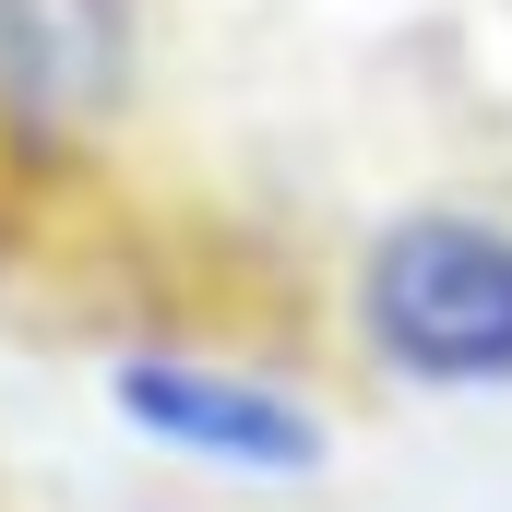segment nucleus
<instances>
[{
    "mask_svg": "<svg viewBox=\"0 0 512 512\" xmlns=\"http://www.w3.org/2000/svg\"><path fill=\"white\" fill-rule=\"evenodd\" d=\"M358 334L417 393H512V227L417 203L358 251Z\"/></svg>",
    "mask_w": 512,
    "mask_h": 512,
    "instance_id": "nucleus-1",
    "label": "nucleus"
},
{
    "mask_svg": "<svg viewBox=\"0 0 512 512\" xmlns=\"http://www.w3.org/2000/svg\"><path fill=\"white\" fill-rule=\"evenodd\" d=\"M131 0H0V143L60 155L131 108Z\"/></svg>",
    "mask_w": 512,
    "mask_h": 512,
    "instance_id": "nucleus-2",
    "label": "nucleus"
},
{
    "mask_svg": "<svg viewBox=\"0 0 512 512\" xmlns=\"http://www.w3.org/2000/svg\"><path fill=\"white\" fill-rule=\"evenodd\" d=\"M120 417L191 465H227V477H310L322 465V417L298 393L251 382V370H203V358H131Z\"/></svg>",
    "mask_w": 512,
    "mask_h": 512,
    "instance_id": "nucleus-3",
    "label": "nucleus"
}]
</instances>
